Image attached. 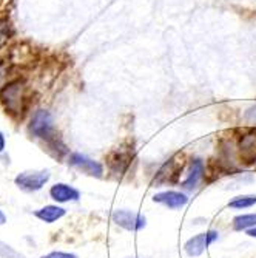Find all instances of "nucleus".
Returning a JSON list of instances; mask_svg holds the SVG:
<instances>
[{"mask_svg":"<svg viewBox=\"0 0 256 258\" xmlns=\"http://www.w3.org/2000/svg\"><path fill=\"white\" fill-rule=\"evenodd\" d=\"M30 132L39 139H43L46 147L51 152L53 156L62 158L68 153L66 146L62 143L60 136L56 133L53 116L48 110H37L30 122Z\"/></svg>","mask_w":256,"mask_h":258,"instance_id":"nucleus-1","label":"nucleus"},{"mask_svg":"<svg viewBox=\"0 0 256 258\" xmlns=\"http://www.w3.org/2000/svg\"><path fill=\"white\" fill-rule=\"evenodd\" d=\"M25 102L27 95L23 81L16 79L0 87V104L13 118H22V114L25 113Z\"/></svg>","mask_w":256,"mask_h":258,"instance_id":"nucleus-2","label":"nucleus"},{"mask_svg":"<svg viewBox=\"0 0 256 258\" xmlns=\"http://www.w3.org/2000/svg\"><path fill=\"white\" fill-rule=\"evenodd\" d=\"M184 155L178 153L175 156H172L164 166H162L154 179H153V185L154 187H162V185H165V184H176L178 179H179V175L184 169Z\"/></svg>","mask_w":256,"mask_h":258,"instance_id":"nucleus-3","label":"nucleus"},{"mask_svg":"<svg viewBox=\"0 0 256 258\" xmlns=\"http://www.w3.org/2000/svg\"><path fill=\"white\" fill-rule=\"evenodd\" d=\"M238 159L242 166H251L256 162V127L242 130L238 144Z\"/></svg>","mask_w":256,"mask_h":258,"instance_id":"nucleus-4","label":"nucleus"},{"mask_svg":"<svg viewBox=\"0 0 256 258\" xmlns=\"http://www.w3.org/2000/svg\"><path fill=\"white\" fill-rule=\"evenodd\" d=\"M111 220L116 226H119L125 230H130V232H139L147 226V218L142 214L133 212L130 209L114 210Z\"/></svg>","mask_w":256,"mask_h":258,"instance_id":"nucleus-5","label":"nucleus"},{"mask_svg":"<svg viewBox=\"0 0 256 258\" xmlns=\"http://www.w3.org/2000/svg\"><path fill=\"white\" fill-rule=\"evenodd\" d=\"M50 172L48 170H39V172H22L16 176L14 182L19 189L25 192H37L48 182Z\"/></svg>","mask_w":256,"mask_h":258,"instance_id":"nucleus-6","label":"nucleus"},{"mask_svg":"<svg viewBox=\"0 0 256 258\" xmlns=\"http://www.w3.org/2000/svg\"><path fill=\"white\" fill-rule=\"evenodd\" d=\"M219 238V232L218 230H207L202 233H198V235L192 237L190 240L185 241L184 244V250L189 256H199L205 252V249L213 244L216 240Z\"/></svg>","mask_w":256,"mask_h":258,"instance_id":"nucleus-7","label":"nucleus"},{"mask_svg":"<svg viewBox=\"0 0 256 258\" xmlns=\"http://www.w3.org/2000/svg\"><path fill=\"white\" fill-rule=\"evenodd\" d=\"M68 162L82 173L93 176V178H102L104 176V166L101 162L88 158L87 155L82 153H71L68 158Z\"/></svg>","mask_w":256,"mask_h":258,"instance_id":"nucleus-8","label":"nucleus"},{"mask_svg":"<svg viewBox=\"0 0 256 258\" xmlns=\"http://www.w3.org/2000/svg\"><path fill=\"white\" fill-rule=\"evenodd\" d=\"M134 159V155L131 150H114L108 155L107 158V164L108 169L116 173V175H124L127 173V170L130 169L131 162Z\"/></svg>","mask_w":256,"mask_h":258,"instance_id":"nucleus-9","label":"nucleus"},{"mask_svg":"<svg viewBox=\"0 0 256 258\" xmlns=\"http://www.w3.org/2000/svg\"><path fill=\"white\" fill-rule=\"evenodd\" d=\"M204 176H205V164H204L202 159L195 158L190 162V169H189L187 178L181 182V187L184 190L193 192V190L198 189V185H199V182L202 181Z\"/></svg>","mask_w":256,"mask_h":258,"instance_id":"nucleus-10","label":"nucleus"},{"mask_svg":"<svg viewBox=\"0 0 256 258\" xmlns=\"http://www.w3.org/2000/svg\"><path fill=\"white\" fill-rule=\"evenodd\" d=\"M153 203L162 204L172 210H179L184 206H187L189 203V197L185 195L184 192H178V190H165V192H160L156 194L153 197Z\"/></svg>","mask_w":256,"mask_h":258,"instance_id":"nucleus-11","label":"nucleus"},{"mask_svg":"<svg viewBox=\"0 0 256 258\" xmlns=\"http://www.w3.org/2000/svg\"><path fill=\"white\" fill-rule=\"evenodd\" d=\"M50 197L56 201V203H74L79 201L80 198V192L76 189V187L65 184V182H57L50 189Z\"/></svg>","mask_w":256,"mask_h":258,"instance_id":"nucleus-12","label":"nucleus"},{"mask_svg":"<svg viewBox=\"0 0 256 258\" xmlns=\"http://www.w3.org/2000/svg\"><path fill=\"white\" fill-rule=\"evenodd\" d=\"M65 214H66V210L63 207L54 206V204L45 206V207H42V209H39V210H36V212H34L36 218H39L43 223H48V224L56 223L57 220L65 217Z\"/></svg>","mask_w":256,"mask_h":258,"instance_id":"nucleus-13","label":"nucleus"},{"mask_svg":"<svg viewBox=\"0 0 256 258\" xmlns=\"http://www.w3.org/2000/svg\"><path fill=\"white\" fill-rule=\"evenodd\" d=\"M256 204V195H238L228 201L230 209H250Z\"/></svg>","mask_w":256,"mask_h":258,"instance_id":"nucleus-14","label":"nucleus"},{"mask_svg":"<svg viewBox=\"0 0 256 258\" xmlns=\"http://www.w3.org/2000/svg\"><path fill=\"white\" fill-rule=\"evenodd\" d=\"M256 226V214H245V215H238L233 218V229L241 232V230H248Z\"/></svg>","mask_w":256,"mask_h":258,"instance_id":"nucleus-15","label":"nucleus"},{"mask_svg":"<svg viewBox=\"0 0 256 258\" xmlns=\"http://www.w3.org/2000/svg\"><path fill=\"white\" fill-rule=\"evenodd\" d=\"M13 37V25L8 17H0V50L10 42Z\"/></svg>","mask_w":256,"mask_h":258,"instance_id":"nucleus-16","label":"nucleus"},{"mask_svg":"<svg viewBox=\"0 0 256 258\" xmlns=\"http://www.w3.org/2000/svg\"><path fill=\"white\" fill-rule=\"evenodd\" d=\"M0 256L2 258H25V255L16 250L13 246H10L5 241H0Z\"/></svg>","mask_w":256,"mask_h":258,"instance_id":"nucleus-17","label":"nucleus"},{"mask_svg":"<svg viewBox=\"0 0 256 258\" xmlns=\"http://www.w3.org/2000/svg\"><path fill=\"white\" fill-rule=\"evenodd\" d=\"M40 258H77L76 253H69V252H62V250H54L46 255H42Z\"/></svg>","mask_w":256,"mask_h":258,"instance_id":"nucleus-18","label":"nucleus"},{"mask_svg":"<svg viewBox=\"0 0 256 258\" xmlns=\"http://www.w3.org/2000/svg\"><path fill=\"white\" fill-rule=\"evenodd\" d=\"M5 146H7V141H5V135L0 132V153L5 150Z\"/></svg>","mask_w":256,"mask_h":258,"instance_id":"nucleus-19","label":"nucleus"},{"mask_svg":"<svg viewBox=\"0 0 256 258\" xmlns=\"http://www.w3.org/2000/svg\"><path fill=\"white\" fill-rule=\"evenodd\" d=\"M247 235H248V237H251V238H256V226L247 230Z\"/></svg>","mask_w":256,"mask_h":258,"instance_id":"nucleus-20","label":"nucleus"},{"mask_svg":"<svg viewBox=\"0 0 256 258\" xmlns=\"http://www.w3.org/2000/svg\"><path fill=\"white\" fill-rule=\"evenodd\" d=\"M4 224H7V215L0 210V226H4Z\"/></svg>","mask_w":256,"mask_h":258,"instance_id":"nucleus-21","label":"nucleus"},{"mask_svg":"<svg viewBox=\"0 0 256 258\" xmlns=\"http://www.w3.org/2000/svg\"><path fill=\"white\" fill-rule=\"evenodd\" d=\"M0 79H2V70H0Z\"/></svg>","mask_w":256,"mask_h":258,"instance_id":"nucleus-22","label":"nucleus"},{"mask_svg":"<svg viewBox=\"0 0 256 258\" xmlns=\"http://www.w3.org/2000/svg\"><path fill=\"white\" fill-rule=\"evenodd\" d=\"M127 258H136V256H127Z\"/></svg>","mask_w":256,"mask_h":258,"instance_id":"nucleus-23","label":"nucleus"}]
</instances>
